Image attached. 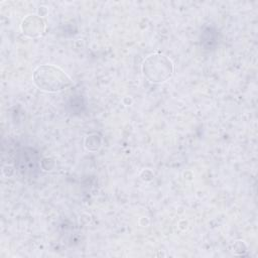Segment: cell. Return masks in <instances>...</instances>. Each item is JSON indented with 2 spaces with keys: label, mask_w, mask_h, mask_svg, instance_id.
<instances>
[{
  "label": "cell",
  "mask_w": 258,
  "mask_h": 258,
  "mask_svg": "<svg viewBox=\"0 0 258 258\" xmlns=\"http://www.w3.org/2000/svg\"><path fill=\"white\" fill-rule=\"evenodd\" d=\"M33 81L42 91L58 92L68 88L72 81L59 68L52 64H43L33 72Z\"/></svg>",
  "instance_id": "cell-1"
},
{
  "label": "cell",
  "mask_w": 258,
  "mask_h": 258,
  "mask_svg": "<svg viewBox=\"0 0 258 258\" xmlns=\"http://www.w3.org/2000/svg\"><path fill=\"white\" fill-rule=\"evenodd\" d=\"M142 71L148 81L152 83H162L172 76L173 64L166 55L154 53L144 60Z\"/></svg>",
  "instance_id": "cell-2"
},
{
  "label": "cell",
  "mask_w": 258,
  "mask_h": 258,
  "mask_svg": "<svg viewBox=\"0 0 258 258\" xmlns=\"http://www.w3.org/2000/svg\"><path fill=\"white\" fill-rule=\"evenodd\" d=\"M15 165L23 175H32L39 165L38 153L30 147H24L16 153Z\"/></svg>",
  "instance_id": "cell-3"
},
{
  "label": "cell",
  "mask_w": 258,
  "mask_h": 258,
  "mask_svg": "<svg viewBox=\"0 0 258 258\" xmlns=\"http://www.w3.org/2000/svg\"><path fill=\"white\" fill-rule=\"evenodd\" d=\"M22 31L24 34L34 37L38 36L43 32L44 22L37 15H29L22 22Z\"/></svg>",
  "instance_id": "cell-4"
},
{
  "label": "cell",
  "mask_w": 258,
  "mask_h": 258,
  "mask_svg": "<svg viewBox=\"0 0 258 258\" xmlns=\"http://www.w3.org/2000/svg\"><path fill=\"white\" fill-rule=\"evenodd\" d=\"M220 41V33L213 26H206L200 36L201 46L205 50H213L217 47Z\"/></svg>",
  "instance_id": "cell-5"
},
{
  "label": "cell",
  "mask_w": 258,
  "mask_h": 258,
  "mask_svg": "<svg viewBox=\"0 0 258 258\" xmlns=\"http://www.w3.org/2000/svg\"><path fill=\"white\" fill-rule=\"evenodd\" d=\"M70 105H71V108H72V110H74V111H77V108L79 107V109L82 111V108L79 106V105H81V106H84V102H83V99H82V97H81V96H78V98H74V99H72V100H71V103H70Z\"/></svg>",
  "instance_id": "cell-6"
}]
</instances>
